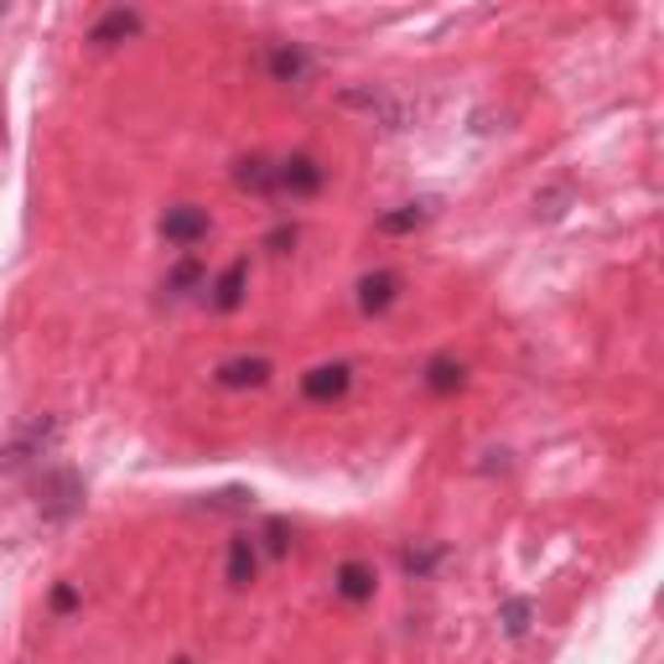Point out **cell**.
Here are the masks:
<instances>
[{
  "mask_svg": "<svg viewBox=\"0 0 664 664\" xmlns=\"http://www.w3.org/2000/svg\"><path fill=\"white\" fill-rule=\"evenodd\" d=\"M73 603H79V592H73V586H58V592H53V607H58V613H68Z\"/></svg>",
  "mask_w": 664,
  "mask_h": 664,
  "instance_id": "obj_20",
  "label": "cell"
},
{
  "mask_svg": "<svg viewBox=\"0 0 664 664\" xmlns=\"http://www.w3.org/2000/svg\"><path fill=\"white\" fill-rule=\"evenodd\" d=\"M374 566H364V561H343V566L332 571V592L343 597V603H369L374 597Z\"/></svg>",
  "mask_w": 664,
  "mask_h": 664,
  "instance_id": "obj_8",
  "label": "cell"
},
{
  "mask_svg": "<svg viewBox=\"0 0 664 664\" xmlns=\"http://www.w3.org/2000/svg\"><path fill=\"white\" fill-rule=\"evenodd\" d=\"M436 561H442V550H436V546L400 550V566H405V576H431V571H436Z\"/></svg>",
  "mask_w": 664,
  "mask_h": 664,
  "instance_id": "obj_16",
  "label": "cell"
},
{
  "mask_svg": "<svg viewBox=\"0 0 664 664\" xmlns=\"http://www.w3.org/2000/svg\"><path fill=\"white\" fill-rule=\"evenodd\" d=\"M265 244H271L275 254H286V250H291V244H296V229H275V234L265 239Z\"/></svg>",
  "mask_w": 664,
  "mask_h": 664,
  "instance_id": "obj_19",
  "label": "cell"
},
{
  "mask_svg": "<svg viewBox=\"0 0 664 664\" xmlns=\"http://www.w3.org/2000/svg\"><path fill=\"white\" fill-rule=\"evenodd\" d=\"M265 546H271L275 556L286 550V525H281V519H271V525H265Z\"/></svg>",
  "mask_w": 664,
  "mask_h": 664,
  "instance_id": "obj_18",
  "label": "cell"
},
{
  "mask_svg": "<svg viewBox=\"0 0 664 664\" xmlns=\"http://www.w3.org/2000/svg\"><path fill=\"white\" fill-rule=\"evenodd\" d=\"M176 664H193V660H176Z\"/></svg>",
  "mask_w": 664,
  "mask_h": 664,
  "instance_id": "obj_22",
  "label": "cell"
},
{
  "mask_svg": "<svg viewBox=\"0 0 664 664\" xmlns=\"http://www.w3.org/2000/svg\"><path fill=\"white\" fill-rule=\"evenodd\" d=\"M436 218V203L431 197H421V203H405V208H394V214H385L379 218V234H415L421 224H431Z\"/></svg>",
  "mask_w": 664,
  "mask_h": 664,
  "instance_id": "obj_11",
  "label": "cell"
},
{
  "mask_svg": "<svg viewBox=\"0 0 664 664\" xmlns=\"http://www.w3.org/2000/svg\"><path fill=\"white\" fill-rule=\"evenodd\" d=\"M322 182H328V172H322V161L307 157V151H296V157H286V161H275V193L317 197V193H322Z\"/></svg>",
  "mask_w": 664,
  "mask_h": 664,
  "instance_id": "obj_1",
  "label": "cell"
},
{
  "mask_svg": "<svg viewBox=\"0 0 664 664\" xmlns=\"http://www.w3.org/2000/svg\"><path fill=\"white\" fill-rule=\"evenodd\" d=\"M394 296H400V275H394V271H374V275H364V281H358V307H364L369 317L390 312Z\"/></svg>",
  "mask_w": 664,
  "mask_h": 664,
  "instance_id": "obj_7",
  "label": "cell"
},
{
  "mask_svg": "<svg viewBox=\"0 0 664 664\" xmlns=\"http://www.w3.org/2000/svg\"><path fill=\"white\" fill-rule=\"evenodd\" d=\"M172 286L182 291V286H197V265H182V271L172 275Z\"/></svg>",
  "mask_w": 664,
  "mask_h": 664,
  "instance_id": "obj_21",
  "label": "cell"
},
{
  "mask_svg": "<svg viewBox=\"0 0 664 664\" xmlns=\"http://www.w3.org/2000/svg\"><path fill=\"white\" fill-rule=\"evenodd\" d=\"M265 73H271L275 83H286V89H307L312 58H307V47H296V42H275L271 53H265Z\"/></svg>",
  "mask_w": 664,
  "mask_h": 664,
  "instance_id": "obj_3",
  "label": "cell"
},
{
  "mask_svg": "<svg viewBox=\"0 0 664 664\" xmlns=\"http://www.w3.org/2000/svg\"><path fill=\"white\" fill-rule=\"evenodd\" d=\"M343 104L364 110V115L379 119L385 130H400V125H405V104H394L385 89H348V94H343Z\"/></svg>",
  "mask_w": 664,
  "mask_h": 664,
  "instance_id": "obj_6",
  "label": "cell"
},
{
  "mask_svg": "<svg viewBox=\"0 0 664 664\" xmlns=\"http://www.w3.org/2000/svg\"><path fill=\"white\" fill-rule=\"evenodd\" d=\"M244 286H250V260L239 254L234 265H229V271L214 281V296H208V301H214L218 312H234L239 301H244Z\"/></svg>",
  "mask_w": 664,
  "mask_h": 664,
  "instance_id": "obj_10",
  "label": "cell"
},
{
  "mask_svg": "<svg viewBox=\"0 0 664 664\" xmlns=\"http://www.w3.org/2000/svg\"><path fill=\"white\" fill-rule=\"evenodd\" d=\"M208 229H214V218L203 214V208H193V203H176V208H167V218H161V239H167V244H176V250H193V244H203V239H208Z\"/></svg>",
  "mask_w": 664,
  "mask_h": 664,
  "instance_id": "obj_2",
  "label": "cell"
},
{
  "mask_svg": "<svg viewBox=\"0 0 664 664\" xmlns=\"http://www.w3.org/2000/svg\"><path fill=\"white\" fill-rule=\"evenodd\" d=\"M234 182L244 187V193H254V197H271L275 193V161L271 157H244L234 167Z\"/></svg>",
  "mask_w": 664,
  "mask_h": 664,
  "instance_id": "obj_12",
  "label": "cell"
},
{
  "mask_svg": "<svg viewBox=\"0 0 664 664\" xmlns=\"http://www.w3.org/2000/svg\"><path fill=\"white\" fill-rule=\"evenodd\" d=\"M271 374H275L271 358L250 353V358H229V364H218V385H224V390H260V385H271Z\"/></svg>",
  "mask_w": 664,
  "mask_h": 664,
  "instance_id": "obj_5",
  "label": "cell"
},
{
  "mask_svg": "<svg viewBox=\"0 0 664 664\" xmlns=\"http://www.w3.org/2000/svg\"><path fill=\"white\" fill-rule=\"evenodd\" d=\"M79 504V478L73 472H53V483H47V499H42V508L53 514V519H62L68 508Z\"/></svg>",
  "mask_w": 664,
  "mask_h": 664,
  "instance_id": "obj_14",
  "label": "cell"
},
{
  "mask_svg": "<svg viewBox=\"0 0 664 664\" xmlns=\"http://www.w3.org/2000/svg\"><path fill=\"white\" fill-rule=\"evenodd\" d=\"M136 32H140V11H125V5H115V11H104V16L94 21L89 42H94V47H119V42L136 37Z\"/></svg>",
  "mask_w": 664,
  "mask_h": 664,
  "instance_id": "obj_9",
  "label": "cell"
},
{
  "mask_svg": "<svg viewBox=\"0 0 664 664\" xmlns=\"http://www.w3.org/2000/svg\"><path fill=\"white\" fill-rule=\"evenodd\" d=\"M529 613H535V607H529L525 597H514V603H504V628L514 633V639H519V633H529Z\"/></svg>",
  "mask_w": 664,
  "mask_h": 664,
  "instance_id": "obj_17",
  "label": "cell"
},
{
  "mask_svg": "<svg viewBox=\"0 0 664 664\" xmlns=\"http://www.w3.org/2000/svg\"><path fill=\"white\" fill-rule=\"evenodd\" d=\"M353 385V369L348 364H317V369L301 374V394L317 400V405H332V400H343Z\"/></svg>",
  "mask_w": 664,
  "mask_h": 664,
  "instance_id": "obj_4",
  "label": "cell"
},
{
  "mask_svg": "<svg viewBox=\"0 0 664 664\" xmlns=\"http://www.w3.org/2000/svg\"><path fill=\"white\" fill-rule=\"evenodd\" d=\"M462 379H468V369H462L457 358H431V364H426V390L431 394L462 390Z\"/></svg>",
  "mask_w": 664,
  "mask_h": 664,
  "instance_id": "obj_15",
  "label": "cell"
},
{
  "mask_svg": "<svg viewBox=\"0 0 664 664\" xmlns=\"http://www.w3.org/2000/svg\"><path fill=\"white\" fill-rule=\"evenodd\" d=\"M254 571H260V546H254V535H234V540H229V582L250 586Z\"/></svg>",
  "mask_w": 664,
  "mask_h": 664,
  "instance_id": "obj_13",
  "label": "cell"
}]
</instances>
